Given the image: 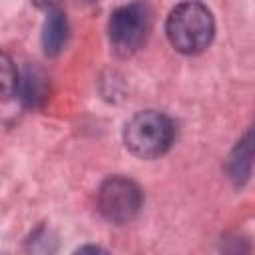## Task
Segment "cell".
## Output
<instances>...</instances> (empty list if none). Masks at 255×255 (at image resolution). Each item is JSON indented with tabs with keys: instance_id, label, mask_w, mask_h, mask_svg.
I'll return each instance as SVG.
<instances>
[{
	"instance_id": "cell-9",
	"label": "cell",
	"mask_w": 255,
	"mask_h": 255,
	"mask_svg": "<svg viewBox=\"0 0 255 255\" xmlns=\"http://www.w3.org/2000/svg\"><path fill=\"white\" fill-rule=\"evenodd\" d=\"M60 2H62V0H32V4H34L36 8H42V10H52V8H56Z\"/></svg>"
},
{
	"instance_id": "cell-5",
	"label": "cell",
	"mask_w": 255,
	"mask_h": 255,
	"mask_svg": "<svg viewBox=\"0 0 255 255\" xmlns=\"http://www.w3.org/2000/svg\"><path fill=\"white\" fill-rule=\"evenodd\" d=\"M18 92L26 108H40L48 98V76L38 66H26L18 82Z\"/></svg>"
},
{
	"instance_id": "cell-3",
	"label": "cell",
	"mask_w": 255,
	"mask_h": 255,
	"mask_svg": "<svg viewBox=\"0 0 255 255\" xmlns=\"http://www.w3.org/2000/svg\"><path fill=\"white\" fill-rule=\"evenodd\" d=\"M149 30H151V10L143 2H131L120 6L118 10H114L108 24L110 44L114 52L124 58L135 54L143 46Z\"/></svg>"
},
{
	"instance_id": "cell-8",
	"label": "cell",
	"mask_w": 255,
	"mask_h": 255,
	"mask_svg": "<svg viewBox=\"0 0 255 255\" xmlns=\"http://www.w3.org/2000/svg\"><path fill=\"white\" fill-rule=\"evenodd\" d=\"M18 82H20V74L16 70L14 60L0 50V102L10 100L18 92Z\"/></svg>"
},
{
	"instance_id": "cell-4",
	"label": "cell",
	"mask_w": 255,
	"mask_h": 255,
	"mask_svg": "<svg viewBox=\"0 0 255 255\" xmlns=\"http://www.w3.org/2000/svg\"><path fill=\"white\" fill-rule=\"evenodd\" d=\"M141 205H143V193L139 185L122 175L108 177L98 191L100 213L116 225H124L135 219Z\"/></svg>"
},
{
	"instance_id": "cell-6",
	"label": "cell",
	"mask_w": 255,
	"mask_h": 255,
	"mask_svg": "<svg viewBox=\"0 0 255 255\" xmlns=\"http://www.w3.org/2000/svg\"><path fill=\"white\" fill-rule=\"evenodd\" d=\"M68 40V18L62 10L52 8L44 20L42 28V46L48 56H56Z\"/></svg>"
},
{
	"instance_id": "cell-2",
	"label": "cell",
	"mask_w": 255,
	"mask_h": 255,
	"mask_svg": "<svg viewBox=\"0 0 255 255\" xmlns=\"http://www.w3.org/2000/svg\"><path fill=\"white\" fill-rule=\"evenodd\" d=\"M173 122L155 110L137 112L124 128V143L139 159H155L163 155L173 143Z\"/></svg>"
},
{
	"instance_id": "cell-7",
	"label": "cell",
	"mask_w": 255,
	"mask_h": 255,
	"mask_svg": "<svg viewBox=\"0 0 255 255\" xmlns=\"http://www.w3.org/2000/svg\"><path fill=\"white\" fill-rule=\"evenodd\" d=\"M249 167H251V135L247 133L245 139H241L237 143V147L233 149V153L227 161V169H229L231 179L235 183H241L243 179H247Z\"/></svg>"
},
{
	"instance_id": "cell-1",
	"label": "cell",
	"mask_w": 255,
	"mask_h": 255,
	"mask_svg": "<svg viewBox=\"0 0 255 255\" xmlns=\"http://www.w3.org/2000/svg\"><path fill=\"white\" fill-rule=\"evenodd\" d=\"M165 34L169 44L187 56L201 54L213 40L215 22L207 6L201 2H181L177 4L165 22Z\"/></svg>"
}]
</instances>
